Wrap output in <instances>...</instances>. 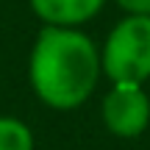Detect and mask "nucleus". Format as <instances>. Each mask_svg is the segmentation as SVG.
I'll return each mask as SVG.
<instances>
[{
	"instance_id": "3",
	"label": "nucleus",
	"mask_w": 150,
	"mask_h": 150,
	"mask_svg": "<svg viewBox=\"0 0 150 150\" xmlns=\"http://www.w3.org/2000/svg\"><path fill=\"white\" fill-rule=\"evenodd\" d=\"M103 122L114 136H139L150 125V97L142 83H114L103 97Z\"/></svg>"
},
{
	"instance_id": "6",
	"label": "nucleus",
	"mask_w": 150,
	"mask_h": 150,
	"mask_svg": "<svg viewBox=\"0 0 150 150\" xmlns=\"http://www.w3.org/2000/svg\"><path fill=\"white\" fill-rule=\"evenodd\" d=\"M128 14H150V0H117Z\"/></svg>"
},
{
	"instance_id": "4",
	"label": "nucleus",
	"mask_w": 150,
	"mask_h": 150,
	"mask_svg": "<svg viewBox=\"0 0 150 150\" xmlns=\"http://www.w3.org/2000/svg\"><path fill=\"white\" fill-rule=\"evenodd\" d=\"M106 0H31V8L45 25L78 28L89 22Z\"/></svg>"
},
{
	"instance_id": "2",
	"label": "nucleus",
	"mask_w": 150,
	"mask_h": 150,
	"mask_svg": "<svg viewBox=\"0 0 150 150\" xmlns=\"http://www.w3.org/2000/svg\"><path fill=\"white\" fill-rule=\"evenodd\" d=\"M100 70L114 83H145L150 78V14H128L111 28Z\"/></svg>"
},
{
	"instance_id": "1",
	"label": "nucleus",
	"mask_w": 150,
	"mask_h": 150,
	"mask_svg": "<svg viewBox=\"0 0 150 150\" xmlns=\"http://www.w3.org/2000/svg\"><path fill=\"white\" fill-rule=\"evenodd\" d=\"M100 56L86 33L45 25L28 61V78L36 97L50 108L70 111L92 97L100 78Z\"/></svg>"
},
{
	"instance_id": "5",
	"label": "nucleus",
	"mask_w": 150,
	"mask_h": 150,
	"mask_svg": "<svg viewBox=\"0 0 150 150\" xmlns=\"http://www.w3.org/2000/svg\"><path fill=\"white\" fill-rule=\"evenodd\" d=\"M0 150H33L31 128L17 117H0Z\"/></svg>"
}]
</instances>
